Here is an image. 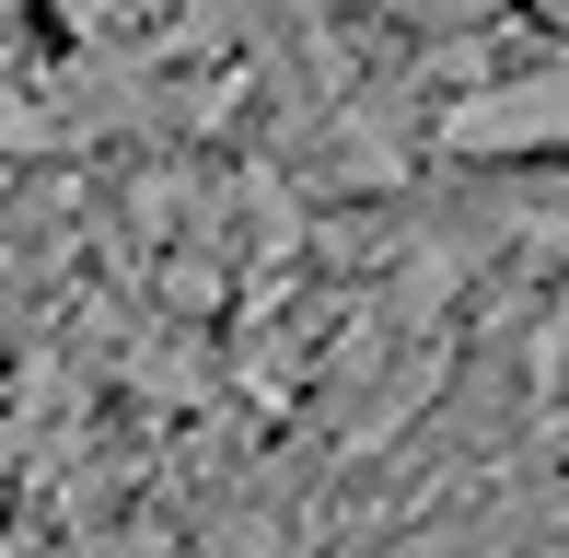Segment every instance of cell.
Wrapping results in <instances>:
<instances>
[{
  "label": "cell",
  "mask_w": 569,
  "mask_h": 558,
  "mask_svg": "<svg viewBox=\"0 0 569 558\" xmlns=\"http://www.w3.org/2000/svg\"><path fill=\"white\" fill-rule=\"evenodd\" d=\"M442 151H569V59L523 70L500 93H465L442 117Z\"/></svg>",
  "instance_id": "obj_1"
},
{
  "label": "cell",
  "mask_w": 569,
  "mask_h": 558,
  "mask_svg": "<svg viewBox=\"0 0 569 558\" xmlns=\"http://www.w3.org/2000/svg\"><path fill=\"white\" fill-rule=\"evenodd\" d=\"M407 23H465V12H488V0H396Z\"/></svg>",
  "instance_id": "obj_2"
}]
</instances>
